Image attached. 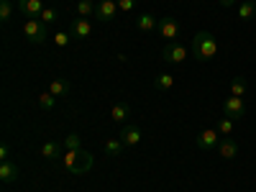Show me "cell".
<instances>
[{"instance_id":"obj_1","label":"cell","mask_w":256,"mask_h":192,"mask_svg":"<svg viewBox=\"0 0 256 192\" xmlns=\"http://www.w3.org/2000/svg\"><path fill=\"white\" fill-rule=\"evenodd\" d=\"M216 54H218V38L210 31H198L192 38V56L198 62H210Z\"/></svg>"},{"instance_id":"obj_2","label":"cell","mask_w":256,"mask_h":192,"mask_svg":"<svg viewBox=\"0 0 256 192\" xmlns=\"http://www.w3.org/2000/svg\"><path fill=\"white\" fill-rule=\"evenodd\" d=\"M62 164L72 174H84V172H90V166H92V156L88 152H82V148L80 152H67L64 159H62Z\"/></svg>"},{"instance_id":"obj_3","label":"cell","mask_w":256,"mask_h":192,"mask_svg":"<svg viewBox=\"0 0 256 192\" xmlns=\"http://www.w3.org/2000/svg\"><path fill=\"white\" fill-rule=\"evenodd\" d=\"M24 34H26L28 44H44V41L49 38V26L38 18H28L24 24Z\"/></svg>"},{"instance_id":"obj_4","label":"cell","mask_w":256,"mask_h":192,"mask_svg":"<svg viewBox=\"0 0 256 192\" xmlns=\"http://www.w3.org/2000/svg\"><path fill=\"white\" fill-rule=\"evenodd\" d=\"M159 34L166 38V44H174L177 36H180V20L172 18V16H164L159 20Z\"/></svg>"},{"instance_id":"obj_5","label":"cell","mask_w":256,"mask_h":192,"mask_svg":"<svg viewBox=\"0 0 256 192\" xmlns=\"http://www.w3.org/2000/svg\"><path fill=\"white\" fill-rule=\"evenodd\" d=\"M118 16V0H100V3L95 6V18L100 20V24H108V20H113Z\"/></svg>"},{"instance_id":"obj_6","label":"cell","mask_w":256,"mask_h":192,"mask_svg":"<svg viewBox=\"0 0 256 192\" xmlns=\"http://www.w3.org/2000/svg\"><path fill=\"white\" fill-rule=\"evenodd\" d=\"M162 56H164V62H169V64H182V62L187 59V49L180 44V41H174V44H166V46L162 49Z\"/></svg>"},{"instance_id":"obj_7","label":"cell","mask_w":256,"mask_h":192,"mask_svg":"<svg viewBox=\"0 0 256 192\" xmlns=\"http://www.w3.org/2000/svg\"><path fill=\"white\" fill-rule=\"evenodd\" d=\"M244 113H246L244 98H236V95L226 98V102H223V116L226 118H244Z\"/></svg>"},{"instance_id":"obj_8","label":"cell","mask_w":256,"mask_h":192,"mask_svg":"<svg viewBox=\"0 0 256 192\" xmlns=\"http://www.w3.org/2000/svg\"><path fill=\"white\" fill-rule=\"evenodd\" d=\"M70 34H72V38H77V41H84L90 34H92V24H90V18H74L72 20V26H70Z\"/></svg>"},{"instance_id":"obj_9","label":"cell","mask_w":256,"mask_h":192,"mask_svg":"<svg viewBox=\"0 0 256 192\" xmlns=\"http://www.w3.org/2000/svg\"><path fill=\"white\" fill-rule=\"evenodd\" d=\"M218 144H220V134L216 131V128H205V131L198 136V148H202V152L218 148Z\"/></svg>"},{"instance_id":"obj_10","label":"cell","mask_w":256,"mask_h":192,"mask_svg":"<svg viewBox=\"0 0 256 192\" xmlns=\"http://www.w3.org/2000/svg\"><path fill=\"white\" fill-rule=\"evenodd\" d=\"M44 8H46L44 0H18V10L24 16H31V18H38Z\"/></svg>"},{"instance_id":"obj_11","label":"cell","mask_w":256,"mask_h":192,"mask_svg":"<svg viewBox=\"0 0 256 192\" xmlns=\"http://www.w3.org/2000/svg\"><path fill=\"white\" fill-rule=\"evenodd\" d=\"M218 152H220V159H236V154H238V144L233 141L230 136H220Z\"/></svg>"},{"instance_id":"obj_12","label":"cell","mask_w":256,"mask_h":192,"mask_svg":"<svg viewBox=\"0 0 256 192\" xmlns=\"http://www.w3.org/2000/svg\"><path fill=\"white\" fill-rule=\"evenodd\" d=\"M118 138H120L126 146H136V144L141 141V128H138V126H126Z\"/></svg>"},{"instance_id":"obj_13","label":"cell","mask_w":256,"mask_h":192,"mask_svg":"<svg viewBox=\"0 0 256 192\" xmlns=\"http://www.w3.org/2000/svg\"><path fill=\"white\" fill-rule=\"evenodd\" d=\"M0 180H3L6 184H10V182L18 180V166H16L10 159H6L3 164H0Z\"/></svg>"},{"instance_id":"obj_14","label":"cell","mask_w":256,"mask_h":192,"mask_svg":"<svg viewBox=\"0 0 256 192\" xmlns=\"http://www.w3.org/2000/svg\"><path fill=\"white\" fill-rule=\"evenodd\" d=\"M136 26H138V31H154V28H159V20L152 13H141L136 18Z\"/></svg>"},{"instance_id":"obj_15","label":"cell","mask_w":256,"mask_h":192,"mask_svg":"<svg viewBox=\"0 0 256 192\" xmlns=\"http://www.w3.org/2000/svg\"><path fill=\"white\" fill-rule=\"evenodd\" d=\"M49 92L54 95V98H64L70 92V82L64 80V77H56V80H52V84H49Z\"/></svg>"},{"instance_id":"obj_16","label":"cell","mask_w":256,"mask_h":192,"mask_svg":"<svg viewBox=\"0 0 256 192\" xmlns=\"http://www.w3.org/2000/svg\"><path fill=\"white\" fill-rule=\"evenodd\" d=\"M62 146H64V144H56V141H46V144H41V156H44V159H59Z\"/></svg>"},{"instance_id":"obj_17","label":"cell","mask_w":256,"mask_h":192,"mask_svg":"<svg viewBox=\"0 0 256 192\" xmlns=\"http://www.w3.org/2000/svg\"><path fill=\"white\" fill-rule=\"evenodd\" d=\"M110 118H113L116 123H126L128 118H131V108H128L126 102H118V105H113V110H110Z\"/></svg>"},{"instance_id":"obj_18","label":"cell","mask_w":256,"mask_h":192,"mask_svg":"<svg viewBox=\"0 0 256 192\" xmlns=\"http://www.w3.org/2000/svg\"><path fill=\"white\" fill-rule=\"evenodd\" d=\"M123 148H126V144H123L120 138H108V141L102 144V152L108 154V156H113V159H116V156L123 152Z\"/></svg>"},{"instance_id":"obj_19","label":"cell","mask_w":256,"mask_h":192,"mask_svg":"<svg viewBox=\"0 0 256 192\" xmlns=\"http://www.w3.org/2000/svg\"><path fill=\"white\" fill-rule=\"evenodd\" d=\"M154 88H156V90H162V92L172 90V88H174V77H172V74H166V72H164V74H159V77L154 80Z\"/></svg>"},{"instance_id":"obj_20","label":"cell","mask_w":256,"mask_h":192,"mask_svg":"<svg viewBox=\"0 0 256 192\" xmlns=\"http://www.w3.org/2000/svg\"><path fill=\"white\" fill-rule=\"evenodd\" d=\"M256 16V3H251V0H244V3L238 6V18L241 20H251Z\"/></svg>"},{"instance_id":"obj_21","label":"cell","mask_w":256,"mask_h":192,"mask_svg":"<svg viewBox=\"0 0 256 192\" xmlns=\"http://www.w3.org/2000/svg\"><path fill=\"white\" fill-rule=\"evenodd\" d=\"M77 16L80 18L95 16V3H92V0H77Z\"/></svg>"},{"instance_id":"obj_22","label":"cell","mask_w":256,"mask_h":192,"mask_svg":"<svg viewBox=\"0 0 256 192\" xmlns=\"http://www.w3.org/2000/svg\"><path fill=\"white\" fill-rule=\"evenodd\" d=\"M233 128H236V126H233V118H220L218 126H216V131L220 136H233Z\"/></svg>"},{"instance_id":"obj_23","label":"cell","mask_w":256,"mask_h":192,"mask_svg":"<svg viewBox=\"0 0 256 192\" xmlns=\"http://www.w3.org/2000/svg\"><path fill=\"white\" fill-rule=\"evenodd\" d=\"M246 92V77H236L230 82V95H236V98H244Z\"/></svg>"},{"instance_id":"obj_24","label":"cell","mask_w":256,"mask_h":192,"mask_svg":"<svg viewBox=\"0 0 256 192\" xmlns=\"http://www.w3.org/2000/svg\"><path fill=\"white\" fill-rule=\"evenodd\" d=\"M10 16H13V0H0V20L8 24Z\"/></svg>"},{"instance_id":"obj_25","label":"cell","mask_w":256,"mask_h":192,"mask_svg":"<svg viewBox=\"0 0 256 192\" xmlns=\"http://www.w3.org/2000/svg\"><path fill=\"white\" fill-rule=\"evenodd\" d=\"M54 102H56V98H54L52 92H41V95H38V108H41V110H52Z\"/></svg>"},{"instance_id":"obj_26","label":"cell","mask_w":256,"mask_h":192,"mask_svg":"<svg viewBox=\"0 0 256 192\" xmlns=\"http://www.w3.org/2000/svg\"><path fill=\"white\" fill-rule=\"evenodd\" d=\"M80 146H82V138L77 134H70L64 138V148H67V152H80Z\"/></svg>"},{"instance_id":"obj_27","label":"cell","mask_w":256,"mask_h":192,"mask_svg":"<svg viewBox=\"0 0 256 192\" xmlns=\"http://www.w3.org/2000/svg\"><path fill=\"white\" fill-rule=\"evenodd\" d=\"M38 20H44L46 26H52L54 20H56V10L54 8H44V10H41V16H38Z\"/></svg>"},{"instance_id":"obj_28","label":"cell","mask_w":256,"mask_h":192,"mask_svg":"<svg viewBox=\"0 0 256 192\" xmlns=\"http://www.w3.org/2000/svg\"><path fill=\"white\" fill-rule=\"evenodd\" d=\"M70 41H72V34H62V31H59V34L54 36V44H56L59 49H64V46L70 44Z\"/></svg>"},{"instance_id":"obj_29","label":"cell","mask_w":256,"mask_h":192,"mask_svg":"<svg viewBox=\"0 0 256 192\" xmlns=\"http://www.w3.org/2000/svg\"><path fill=\"white\" fill-rule=\"evenodd\" d=\"M136 8V0H118V10H123V13H131Z\"/></svg>"},{"instance_id":"obj_30","label":"cell","mask_w":256,"mask_h":192,"mask_svg":"<svg viewBox=\"0 0 256 192\" xmlns=\"http://www.w3.org/2000/svg\"><path fill=\"white\" fill-rule=\"evenodd\" d=\"M8 156H10V148H8V144H3V146H0V159L6 162Z\"/></svg>"},{"instance_id":"obj_31","label":"cell","mask_w":256,"mask_h":192,"mask_svg":"<svg viewBox=\"0 0 256 192\" xmlns=\"http://www.w3.org/2000/svg\"><path fill=\"white\" fill-rule=\"evenodd\" d=\"M218 3H220L223 8H230V6H236V0H218Z\"/></svg>"},{"instance_id":"obj_32","label":"cell","mask_w":256,"mask_h":192,"mask_svg":"<svg viewBox=\"0 0 256 192\" xmlns=\"http://www.w3.org/2000/svg\"><path fill=\"white\" fill-rule=\"evenodd\" d=\"M251 3H256V0H251Z\"/></svg>"}]
</instances>
